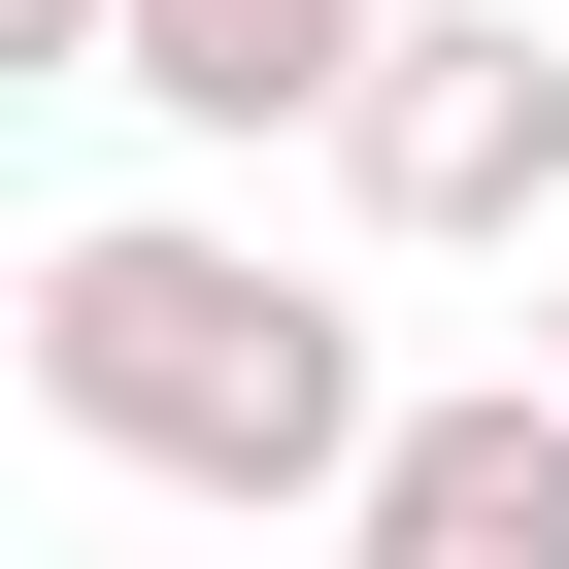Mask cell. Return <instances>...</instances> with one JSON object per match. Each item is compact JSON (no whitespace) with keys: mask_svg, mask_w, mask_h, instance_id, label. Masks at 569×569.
Wrapping results in <instances>:
<instances>
[{"mask_svg":"<svg viewBox=\"0 0 569 569\" xmlns=\"http://www.w3.org/2000/svg\"><path fill=\"white\" fill-rule=\"evenodd\" d=\"M336 569H569V369H402Z\"/></svg>","mask_w":569,"mask_h":569,"instance_id":"3957f363","label":"cell"},{"mask_svg":"<svg viewBox=\"0 0 569 569\" xmlns=\"http://www.w3.org/2000/svg\"><path fill=\"white\" fill-rule=\"evenodd\" d=\"M369 34H402V0H134V68H101V101H168V134H336Z\"/></svg>","mask_w":569,"mask_h":569,"instance_id":"277c9868","label":"cell"},{"mask_svg":"<svg viewBox=\"0 0 569 569\" xmlns=\"http://www.w3.org/2000/svg\"><path fill=\"white\" fill-rule=\"evenodd\" d=\"M536 369H569V234H536Z\"/></svg>","mask_w":569,"mask_h":569,"instance_id":"8992f818","label":"cell"},{"mask_svg":"<svg viewBox=\"0 0 569 569\" xmlns=\"http://www.w3.org/2000/svg\"><path fill=\"white\" fill-rule=\"evenodd\" d=\"M336 201L402 268H536L569 234V68H536V0H402L369 101H336Z\"/></svg>","mask_w":569,"mask_h":569,"instance_id":"7a4b0ae2","label":"cell"},{"mask_svg":"<svg viewBox=\"0 0 569 569\" xmlns=\"http://www.w3.org/2000/svg\"><path fill=\"white\" fill-rule=\"evenodd\" d=\"M34 436L134 469V502H201V536H302V502H369L402 369H369V302H336L302 234H234V201H68V234H34Z\"/></svg>","mask_w":569,"mask_h":569,"instance_id":"6da1fadb","label":"cell"},{"mask_svg":"<svg viewBox=\"0 0 569 569\" xmlns=\"http://www.w3.org/2000/svg\"><path fill=\"white\" fill-rule=\"evenodd\" d=\"M0 68H134V0H0Z\"/></svg>","mask_w":569,"mask_h":569,"instance_id":"5b68a950","label":"cell"}]
</instances>
